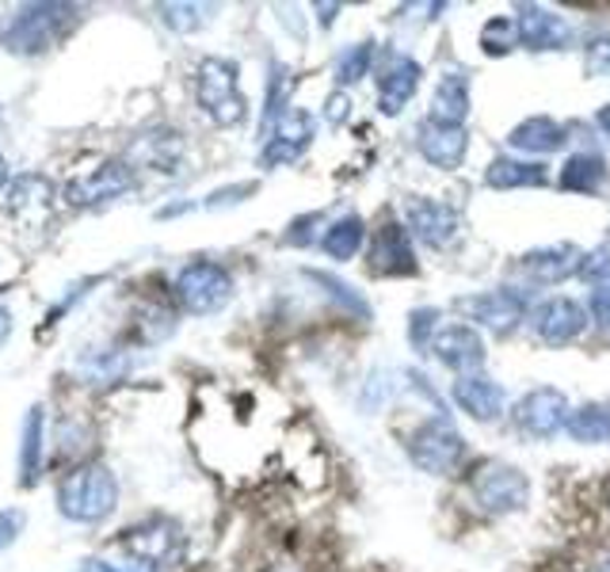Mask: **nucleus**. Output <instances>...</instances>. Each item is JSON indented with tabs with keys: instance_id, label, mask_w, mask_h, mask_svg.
Returning <instances> with one entry per match:
<instances>
[{
	"instance_id": "nucleus-15",
	"label": "nucleus",
	"mask_w": 610,
	"mask_h": 572,
	"mask_svg": "<svg viewBox=\"0 0 610 572\" xmlns=\"http://www.w3.org/2000/svg\"><path fill=\"white\" fill-rule=\"evenodd\" d=\"M432 355L439 363L451 366V371L473 374L484 363V344L470 325H446L432 339Z\"/></svg>"
},
{
	"instance_id": "nucleus-20",
	"label": "nucleus",
	"mask_w": 610,
	"mask_h": 572,
	"mask_svg": "<svg viewBox=\"0 0 610 572\" xmlns=\"http://www.w3.org/2000/svg\"><path fill=\"white\" fill-rule=\"evenodd\" d=\"M454 401L457 408H465V416L481 420V424L504 416V389L496 382L481 378V374H462L454 382Z\"/></svg>"
},
{
	"instance_id": "nucleus-14",
	"label": "nucleus",
	"mask_w": 610,
	"mask_h": 572,
	"mask_svg": "<svg viewBox=\"0 0 610 572\" xmlns=\"http://www.w3.org/2000/svg\"><path fill=\"white\" fill-rule=\"evenodd\" d=\"M405 221H409V234H416L432 248H446L457 237V214L446 207V203H435V199H412L405 210Z\"/></svg>"
},
{
	"instance_id": "nucleus-11",
	"label": "nucleus",
	"mask_w": 610,
	"mask_h": 572,
	"mask_svg": "<svg viewBox=\"0 0 610 572\" xmlns=\"http://www.w3.org/2000/svg\"><path fill=\"white\" fill-rule=\"evenodd\" d=\"M313 134H317V122H313L309 111H298V107H291V111L283 115L279 122H275V130L267 134L264 141V168H279V165H294L305 149L313 146Z\"/></svg>"
},
{
	"instance_id": "nucleus-2",
	"label": "nucleus",
	"mask_w": 610,
	"mask_h": 572,
	"mask_svg": "<svg viewBox=\"0 0 610 572\" xmlns=\"http://www.w3.org/2000/svg\"><path fill=\"white\" fill-rule=\"evenodd\" d=\"M77 20L80 16L73 4H27L0 31V47L20 53V58H39V53L61 47V39H69Z\"/></svg>"
},
{
	"instance_id": "nucleus-10",
	"label": "nucleus",
	"mask_w": 610,
	"mask_h": 572,
	"mask_svg": "<svg viewBox=\"0 0 610 572\" xmlns=\"http://www.w3.org/2000/svg\"><path fill=\"white\" fill-rule=\"evenodd\" d=\"M366 264L382 279H401V275H416V253H412L409 229L401 221H385L374 229V240L366 248Z\"/></svg>"
},
{
	"instance_id": "nucleus-38",
	"label": "nucleus",
	"mask_w": 610,
	"mask_h": 572,
	"mask_svg": "<svg viewBox=\"0 0 610 572\" xmlns=\"http://www.w3.org/2000/svg\"><path fill=\"white\" fill-rule=\"evenodd\" d=\"M347 107H352V100H347V96H332V100H328V119L332 122L347 119Z\"/></svg>"
},
{
	"instance_id": "nucleus-24",
	"label": "nucleus",
	"mask_w": 610,
	"mask_h": 572,
	"mask_svg": "<svg viewBox=\"0 0 610 572\" xmlns=\"http://www.w3.org/2000/svg\"><path fill=\"white\" fill-rule=\"evenodd\" d=\"M511 149H523V154H553V149L564 146V127L545 115H534V119L519 122L511 130Z\"/></svg>"
},
{
	"instance_id": "nucleus-26",
	"label": "nucleus",
	"mask_w": 610,
	"mask_h": 572,
	"mask_svg": "<svg viewBox=\"0 0 610 572\" xmlns=\"http://www.w3.org/2000/svg\"><path fill=\"white\" fill-rule=\"evenodd\" d=\"M558 184L564 191H577V195H596L599 187L607 184V160L596 154H577L564 160Z\"/></svg>"
},
{
	"instance_id": "nucleus-22",
	"label": "nucleus",
	"mask_w": 610,
	"mask_h": 572,
	"mask_svg": "<svg viewBox=\"0 0 610 572\" xmlns=\"http://www.w3.org/2000/svg\"><path fill=\"white\" fill-rule=\"evenodd\" d=\"M465 115H470V77L451 69V73H443L439 77V85H435L432 119L435 122H451V127H462Z\"/></svg>"
},
{
	"instance_id": "nucleus-7",
	"label": "nucleus",
	"mask_w": 610,
	"mask_h": 572,
	"mask_svg": "<svg viewBox=\"0 0 610 572\" xmlns=\"http://www.w3.org/2000/svg\"><path fill=\"white\" fill-rule=\"evenodd\" d=\"M409 458L424 473H454L465 458V443L446 420H432L409 435Z\"/></svg>"
},
{
	"instance_id": "nucleus-5",
	"label": "nucleus",
	"mask_w": 610,
	"mask_h": 572,
	"mask_svg": "<svg viewBox=\"0 0 610 572\" xmlns=\"http://www.w3.org/2000/svg\"><path fill=\"white\" fill-rule=\"evenodd\" d=\"M173 294L179 309L191 313V317H210V313L226 309L233 298V275L214 260H195L184 264L176 272Z\"/></svg>"
},
{
	"instance_id": "nucleus-12",
	"label": "nucleus",
	"mask_w": 610,
	"mask_h": 572,
	"mask_svg": "<svg viewBox=\"0 0 610 572\" xmlns=\"http://www.w3.org/2000/svg\"><path fill=\"white\" fill-rule=\"evenodd\" d=\"M531 328L538 333V339H545L553 347L572 344L588 328V309L572 298H550L531 313Z\"/></svg>"
},
{
	"instance_id": "nucleus-4",
	"label": "nucleus",
	"mask_w": 610,
	"mask_h": 572,
	"mask_svg": "<svg viewBox=\"0 0 610 572\" xmlns=\"http://www.w3.org/2000/svg\"><path fill=\"white\" fill-rule=\"evenodd\" d=\"M134 565L141 569H173L179 558H184V526L176 520H165V515H152V520H141L122 531V539L115 542Z\"/></svg>"
},
{
	"instance_id": "nucleus-8",
	"label": "nucleus",
	"mask_w": 610,
	"mask_h": 572,
	"mask_svg": "<svg viewBox=\"0 0 610 572\" xmlns=\"http://www.w3.org/2000/svg\"><path fill=\"white\" fill-rule=\"evenodd\" d=\"M134 187H138V172H134L127 160H107L104 168H92L88 176L69 180L66 199L73 203V207H104V203L130 195Z\"/></svg>"
},
{
	"instance_id": "nucleus-13",
	"label": "nucleus",
	"mask_w": 610,
	"mask_h": 572,
	"mask_svg": "<svg viewBox=\"0 0 610 572\" xmlns=\"http://www.w3.org/2000/svg\"><path fill=\"white\" fill-rule=\"evenodd\" d=\"M416 141H420V154H424L427 165L446 168V172L462 165L465 154H470V134H465V127H451V122L427 119L424 127H420Z\"/></svg>"
},
{
	"instance_id": "nucleus-35",
	"label": "nucleus",
	"mask_w": 610,
	"mask_h": 572,
	"mask_svg": "<svg viewBox=\"0 0 610 572\" xmlns=\"http://www.w3.org/2000/svg\"><path fill=\"white\" fill-rule=\"evenodd\" d=\"M584 61H588V73L607 77V73H610V39H596V42H588Z\"/></svg>"
},
{
	"instance_id": "nucleus-44",
	"label": "nucleus",
	"mask_w": 610,
	"mask_h": 572,
	"mask_svg": "<svg viewBox=\"0 0 610 572\" xmlns=\"http://www.w3.org/2000/svg\"><path fill=\"white\" fill-rule=\"evenodd\" d=\"M607 504H610V496H607Z\"/></svg>"
},
{
	"instance_id": "nucleus-18",
	"label": "nucleus",
	"mask_w": 610,
	"mask_h": 572,
	"mask_svg": "<svg viewBox=\"0 0 610 572\" xmlns=\"http://www.w3.org/2000/svg\"><path fill=\"white\" fill-rule=\"evenodd\" d=\"M420 66L405 53H393L390 61L378 69V107L385 115H397L420 88Z\"/></svg>"
},
{
	"instance_id": "nucleus-1",
	"label": "nucleus",
	"mask_w": 610,
	"mask_h": 572,
	"mask_svg": "<svg viewBox=\"0 0 610 572\" xmlns=\"http://www.w3.org/2000/svg\"><path fill=\"white\" fill-rule=\"evenodd\" d=\"M119 507V477L104 466V462H85V466L69 470L58 485V512L69 523L96 526L111 520Z\"/></svg>"
},
{
	"instance_id": "nucleus-32",
	"label": "nucleus",
	"mask_w": 610,
	"mask_h": 572,
	"mask_svg": "<svg viewBox=\"0 0 610 572\" xmlns=\"http://www.w3.org/2000/svg\"><path fill=\"white\" fill-rule=\"evenodd\" d=\"M23 526H27V515L20 507H4V512H0V553L12 550L16 542H20Z\"/></svg>"
},
{
	"instance_id": "nucleus-34",
	"label": "nucleus",
	"mask_w": 610,
	"mask_h": 572,
	"mask_svg": "<svg viewBox=\"0 0 610 572\" xmlns=\"http://www.w3.org/2000/svg\"><path fill=\"white\" fill-rule=\"evenodd\" d=\"M580 275H584L588 283H610V253H607V248H599V253L584 256V264H580Z\"/></svg>"
},
{
	"instance_id": "nucleus-40",
	"label": "nucleus",
	"mask_w": 610,
	"mask_h": 572,
	"mask_svg": "<svg viewBox=\"0 0 610 572\" xmlns=\"http://www.w3.org/2000/svg\"><path fill=\"white\" fill-rule=\"evenodd\" d=\"M4 184H8V160L0 154V191H4Z\"/></svg>"
},
{
	"instance_id": "nucleus-28",
	"label": "nucleus",
	"mask_w": 610,
	"mask_h": 572,
	"mask_svg": "<svg viewBox=\"0 0 610 572\" xmlns=\"http://www.w3.org/2000/svg\"><path fill=\"white\" fill-rule=\"evenodd\" d=\"M366 240V229H363V218H355V214H347V218L332 221V226L325 229V253L332 256V260H352V256L363 248Z\"/></svg>"
},
{
	"instance_id": "nucleus-16",
	"label": "nucleus",
	"mask_w": 610,
	"mask_h": 572,
	"mask_svg": "<svg viewBox=\"0 0 610 572\" xmlns=\"http://www.w3.org/2000/svg\"><path fill=\"white\" fill-rule=\"evenodd\" d=\"M519 47H531V50H561L569 47L572 31L561 16H553L550 8H538V4H527L519 8Z\"/></svg>"
},
{
	"instance_id": "nucleus-21",
	"label": "nucleus",
	"mask_w": 610,
	"mask_h": 572,
	"mask_svg": "<svg viewBox=\"0 0 610 572\" xmlns=\"http://www.w3.org/2000/svg\"><path fill=\"white\" fill-rule=\"evenodd\" d=\"M584 253L572 245H545L523 256V272L538 283H564L569 275H580Z\"/></svg>"
},
{
	"instance_id": "nucleus-42",
	"label": "nucleus",
	"mask_w": 610,
	"mask_h": 572,
	"mask_svg": "<svg viewBox=\"0 0 610 572\" xmlns=\"http://www.w3.org/2000/svg\"><path fill=\"white\" fill-rule=\"evenodd\" d=\"M603 572H610V558H607V561H603Z\"/></svg>"
},
{
	"instance_id": "nucleus-6",
	"label": "nucleus",
	"mask_w": 610,
	"mask_h": 572,
	"mask_svg": "<svg viewBox=\"0 0 610 572\" xmlns=\"http://www.w3.org/2000/svg\"><path fill=\"white\" fill-rule=\"evenodd\" d=\"M470 496L481 512L511 515L531 500V481H527L515 466H504V462H484V466L470 477Z\"/></svg>"
},
{
	"instance_id": "nucleus-27",
	"label": "nucleus",
	"mask_w": 610,
	"mask_h": 572,
	"mask_svg": "<svg viewBox=\"0 0 610 572\" xmlns=\"http://www.w3.org/2000/svg\"><path fill=\"white\" fill-rule=\"evenodd\" d=\"M564 432L577 443H607L610 440V405H580L569 413Z\"/></svg>"
},
{
	"instance_id": "nucleus-19",
	"label": "nucleus",
	"mask_w": 610,
	"mask_h": 572,
	"mask_svg": "<svg viewBox=\"0 0 610 572\" xmlns=\"http://www.w3.org/2000/svg\"><path fill=\"white\" fill-rule=\"evenodd\" d=\"M179 157H184V141H179V134L173 130H152V134H141V138H134L130 154H127V165L138 172V168H149V172H165L173 176Z\"/></svg>"
},
{
	"instance_id": "nucleus-9",
	"label": "nucleus",
	"mask_w": 610,
	"mask_h": 572,
	"mask_svg": "<svg viewBox=\"0 0 610 572\" xmlns=\"http://www.w3.org/2000/svg\"><path fill=\"white\" fill-rule=\"evenodd\" d=\"M515 424L531 440H553L569 424V401H564L561 389L538 386L515 405Z\"/></svg>"
},
{
	"instance_id": "nucleus-36",
	"label": "nucleus",
	"mask_w": 610,
	"mask_h": 572,
	"mask_svg": "<svg viewBox=\"0 0 610 572\" xmlns=\"http://www.w3.org/2000/svg\"><path fill=\"white\" fill-rule=\"evenodd\" d=\"M588 309H591V317H596L599 325L610 328V286H599V290H591Z\"/></svg>"
},
{
	"instance_id": "nucleus-31",
	"label": "nucleus",
	"mask_w": 610,
	"mask_h": 572,
	"mask_svg": "<svg viewBox=\"0 0 610 572\" xmlns=\"http://www.w3.org/2000/svg\"><path fill=\"white\" fill-rule=\"evenodd\" d=\"M203 8L199 4H160V20H165L173 31H195L203 23Z\"/></svg>"
},
{
	"instance_id": "nucleus-29",
	"label": "nucleus",
	"mask_w": 610,
	"mask_h": 572,
	"mask_svg": "<svg viewBox=\"0 0 610 572\" xmlns=\"http://www.w3.org/2000/svg\"><path fill=\"white\" fill-rule=\"evenodd\" d=\"M371 61H374V47L371 42H358V47H352L340 58V66H336V80L340 85H355V80H363L366 73H371Z\"/></svg>"
},
{
	"instance_id": "nucleus-25",
	"label": "nucleus",
	"mask_w": 610,
	"mask_h": 572,
	"mask_svg": "<svg viewBox=\"0 0 610 572\" xmlns=\"http://www.w3.org/2000/svg\"><path fill=\"white\" fill-rule=\"evenodd\" d=\"M484 184L511 191V187H542L545 184V165L534 160H515V157H496L484 172Z\"/></svg>"
},
{
	"instance_id": "nucleus-3",
	"label": "nucleus",
	"mask_w": 610,
	"mask_h": 572,
	"mask_svg": "<svg viewBox=\"0 0 610 572\" xmlns=\"http://www.w3.org/2000/svg\"><path fill=\"white\" fill-rule=\"evenodd\" d=\"M195 100L218 127H237L248 115V103L240 96L237 66L226 58H206L195 69Z\"/></svg>"
},
{
	"instance_id": "nucleus-43",
	"label": "nucleus",
	"mask_w": 610,
	"mask_h": 572,
	"mask_svg": "<svg viewBox=\"0 0 610 572\" xmlns=\"http://www.w3.org/2000/svg\"><path fill=\"white\" fill-rule=\"evenodd\" d=\"M0 122H4V107H0Z\"/></svg>"
},
{
	"instance_id": "nucleus-39",
	"label": "nucleus",
	"mask_w": 610,
	"mask_h": 572,
	"mask_svg": "<svg viewBox=\"0 0 610 572\" xmlns=\"http://www.w3.org/2000/svg\"><path fill=\"white\" fill-rule=\"evenodd\" d=\"M12 313H8V306H0V347L8 344V339H12Z\"/></svg>"
},
{
	"instance_id": "nucleus-33",
	"label": "nucleus",
	"mask_w": 610,
	"mask_h": 572,
	"mask_svg": "<svg viewBox=\"0 0 610 572\" xmlns=\"http://www.w3.org/2000/svg\"><path fill=\"white\" fill-rule=\"evenodd\" d=\"M439 313L435 309H416L412 313V344L416 347H432V339H435V333H439Z\"/></svg>"
},
{
	"instance_id": "nucleus-37",
	"label": "nucleus",
	"mask_w": 610,
	"mask_h": 572,
	"mask_svg": "<svg viewBox=\"0 0 610 572\" xmlns=\"http://www.w3.org/2000/svg\"><path fill=\"white\" fill-rule=\"evenodd\" d=\"M77 572H130V569L111 565V561H104V558H80L77 561Z\"/></svg>"
},
{
	"instance_id": "nucleus-41",
	"label": "nucleus",
	"mask_w": 610,
	"mask_h": 572,
	"mask_svg": "<svg viewBox=\"0 0 610 572\" xmlns=\"http://www.w3.org/2000/svg\"><path fill=\"white\" fill-rule=\"evenodd\" d=\"M599 127L610 134V107H603V111H599Z\"/></svg>"
},
{
	"instance_id": "nucleus-17",
	"label": "nucleus",
	"mask_w": 610,
	"mask_h": 572,
	"mask_svg": "<svg viewBox=\"0 0 610 572\" xmlns=\"http://www.w3.org/2000/svg\"><path fill=\"white\" fill-rule=\"evenodd\" d=\"M462 309L470 313L473 320H481L484 328H492V333H511V328L523 320L527 298L515 290H489V294H478V298L462 302Z\"/></svg>"
},
{
	"instance_id": "nucleus-23",
	"label": "nucleus",
	"mask_w": 610,
	"mask_h": 572,
	"mask_svg": "<svg viewBox=\"0 0 610 572\" xmlns=\"http://www.w3.org/2000/svg\"><path fill=\"white\" fill-rule=\"evenodd\" d=\"M42 432H47V408L42 405H31L23 416V432H20V485H35L42 473Z\"/></svg>"
},
{
	"instance_id": "nucleus-30",
	"label": "nucleus",
	"mask_w": 610,
	"mask_h": 572,
	"mask_svg": "<svg viewBox=\"0 0 610 572\" xmlns=\"http://www.w3.org/2000/svg\"><path fill=\"white\" fill-rule=\"evenodd\" d=\"M481 47L484 53H508L519 47V27L515 20H489L481 31Z\"/></svg>"
}]
</instances>
